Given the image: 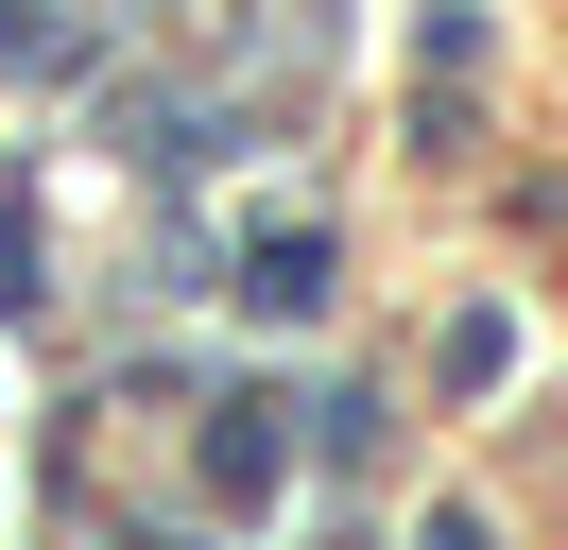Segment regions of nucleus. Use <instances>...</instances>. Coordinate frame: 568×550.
Here are the masks:
<instances>
[{"label":"nucleus","instance_id":"2","mask_svg":"<svg viewBox=\"0 0 568 550\" xmlns=\"http://www.w3.org/2000/svg\"><path fill=\"white\" fill-rule=\"evenodd\" d=\"M242 293H258V309H327V241H311V224H293V241H258V275H242Z\"/></svg>","mask_w":568,"mask_h":550},{"label":"nucleus","instance_id":"1","mask_svg":"<svg viewBox=\"0 0 568 550\" xmlns=\"http://www.w3.org/2000/svg\"><path fill=\"white\" fill-rule=\"evenodd\" d=\"M276 465H293V430H276V396H224V430H207V481H224V499H276Z\"/></svg>","mask_w":568,"mask_h":550}]
</instances>
